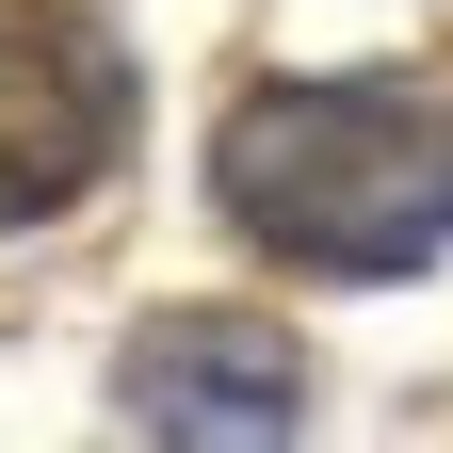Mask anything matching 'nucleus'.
I'll return each instance as SVG.
<instances>
[{"mask_svg":"<svg viewBox=\"0 0 453 453\" xmlns=\"http://www.w3.org/2000/svg\"><path fill=\"white\" fill-rule=\"evenodd\" d=\"M113 421L130 437H292L308 421V357L243 308H162L113 357Z\"/></svg>","mask_w":453,"mask_h":453,"instance_id":"7ed1b4c3","label":"nucleus"},{"mask_svg":"<svg viewBox=\"0 0 453 453\" xmlns=\"http://www.w3.org/2000/svg\"><path fill=\"white\" fill-rule=\"evenodd\" d=\"M211 195L259 259L421 275L453 243V113L405 81H259L211 146Z\"/></svg>","mask_w":453,"mask_h":453,"instance_id":"f257e3e1","label":"nucleus"},{"mask_svg":"<svg viewBox=\"0 0 453 453\" xmlns=\"http://www.w3.org/2000/svg\"><path fill=\"white\" fill-rule=\"evenodd\" d=\"M113 130H130V65H113V33L65 17V0H0V226H49Z\"/></svg>","mask_w":453,"mask_h":453,"instance_id":"f03ea898","label":"nucleus"}]
</instances>
